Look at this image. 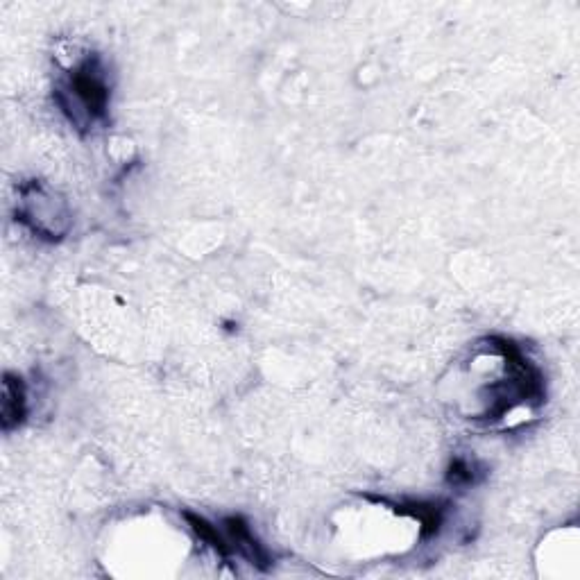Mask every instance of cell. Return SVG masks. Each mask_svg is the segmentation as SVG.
<instances>
[{
  "instance_id": "1",
  "label": "cell",
  "mask_w": 580,
  "mask_h": 580,
  "mask_svg": "<svg viewBox=\"0 0 580 580\" xmlns=\"http://www.w3.org/2000/svg\"><path fill=\"white\" fill-rule=\"evenodd\" d=\"M59 105L64 114L71 118L73 125H87L96 118H102L109 105V87L105 80V71L96 57L84 59V62L68 75V82L57 91Z\"/></svg>"
},
{
  "instance_id": "2",
  "label": "cell",
  "mask_w": 580,
  "mask_h": 580,
  "mask_svg": "<svg viewBox=\"0 0 580 580\" xmlns=\"http://www.w3.org/2000/svg\"><path fill=\"white\" fill-rule=\"evenodd\" d=\"M19 218L39 238L59 241L71 229V211L66 200L41 182H30L21 186Z\"/></svg>"
},
{
  "instance_id": "3",
  "label": "cell",
  "mask_w": 580,
  "mask_h": 580,
  "mask_svg": "<svg viewBox=\"0 0 580 580\" xmlns=\"http://www.w3.org/2000/svg\"><path fill=\"white\" fill-rule=\"evenodd\" d=\"M25 415H28L25 383L21 377L7 372L3 379V399H0V422H3V431H12L16 426H21Z\"/></svg>"
},
{
  "instance_id": "4",
  "label": "cell",
  "mask_w": 580,
  "mask_h": 580,
  "mask_svg": "<svg viewBox=\"0 0 580 580\" xmlns=\"http://www.w3.org/2000/svg\"><path fill=\"white\" fill-rule=\"evenodd\" d=\"M225 528H227L229 537H232V547L241 553V556L250 562V565L259 567V569L270 567V553L257 540V537L252 535L250 526H247L243 517H227Z\"/></svg>"
},
{
  "instance_id": "5",
  "label": "cell",
  "mask_w": 580,
  "mask_h": 580,
  "mask_svg": "<svg viewBox=\"0 0 580 580\" xmlns=\"http://www.w3.org/2000/svg\"><path fill=\"white\" fill-rule=\"evenodd\" d=\"M182 517L189 522L191 526V531L200 537V540L204 544H209V547L218 553V556H223V558H229L234 553V547L229 544L223 535L218 533V528L216 526H211L207 519L200 517V515H193L186 510V513H182Z\"/></svg>"
},
{
  "instance_id": "6",
  "label": "cell",
  "mask_w": 580,
  "mask_h": 580,
  "mask_svg": "<svg viewBox=\"0 0 580 580\" xmlns=\"http://www.w3.org/2000/svg\"><path fill=\"white\" fill-rule=\"evenodd\" d=\"M399 510L415 519H420L424 537L438 533V528L442 524V510L435 506V503H411V506H402Z\"/></svg>"
},
{
  "instance_id": "7",
  "label": "cell",
  "mask_w": 580,
  "mask_h": 580,
  "mask_svg": "<svg viewBox=\"0 0 580 580\" xmlns=\"http://www.w3.org/2000/svg\"><path fill=\"white\" fill-rule=\"evenodd\" d=\"M472 481H474V472H472V467H469V463H465V460H454V465L449 467V483L469 485Z\"/></svg>"
}]
</instances>
